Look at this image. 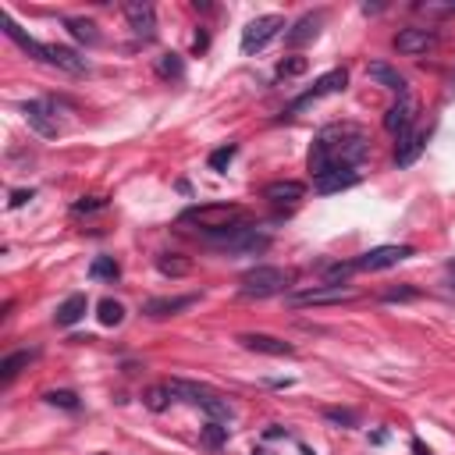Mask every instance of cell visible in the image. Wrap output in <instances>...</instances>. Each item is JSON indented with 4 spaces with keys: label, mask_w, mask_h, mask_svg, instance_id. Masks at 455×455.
<instances>
[{
    "label": "cell",
    "mask_w": 455,
    "mask_h": 455,
    "mask_svg": "<svg viewBox=\"0 0 455 455\" xmlns=\"http://www.w3.org/2000/svg\"><path fill=\"white\" fill-rule=\"evenodd\" d=\"M317 142L324 146V154L331 160V171L335 167H345L352 171L356 164H363L370 157V135L367 129H359V125H349V121H342V125H327Z\"/></svg>",
    "instance_id": "obj_1"
},
{
    "label": "cell",
    "mask_w": 455,
    "mask_h": 455,
    "mask_svg": "<svg viewBox=\"0 0 455 455\" xmlns=\"http://www.w3.org/2000/svg\"><path fill=\"white\" fill-rule=\"evenodd\" d=\"M246 214H242V206H231V203H206V206H192L181 214V224H196L199 231L206 235H231L235 228H242Z\"/></svg>",
    "instance_id": "obj_2"
},
{
    "label": "cell",
    "mask_w": 455,
    "mask_h": 455,
    "mask_svg": "<svg viewBox=\"0 0 455 455\" xmlns=\"http://www.w3.org/2000/svg\"><path fill=\"white\" fill-rule=\"evenodd\" d=\"M292 285V270L285 267H270V263H260L253 270L242 274V295L246 299H270Z\"/></svg>",
    "instance_id": "obj_3"
},
{
    "label": "cell",
    "mask_w": 455,
    "mask_h": 455,
    "mask_svg": "<svg viewBox=\"0 0 455 455\" xmlns=\"http://www.w3.org/2000/svg\"><path fill=\"white\" fill-rule=\"evenodd\" d=\"M214 242H217L221 253H231V256H260V253L270 249V235L260 231V228H249V224H242L231 235H221Z\"/></svg>",
    "instance_id": "obj_4"
},
{
    "label": "cell",
    "mask_w": 455,
    "mask_h": 455,
    "mask_svg": "<svg viewBox=\"0 0 455 455\" xmlns=\"http://www.w3.org/2000/svg\"><path fill=\"white\" fill-rule=\"evenodd\" d=\"M281 28H285V18H281V15H260V18H253L246 28H242V53L263 50L270 40L281 33Z\"/></svg>",
    "instance_id": "obj_5"
},
{
    "label": "cell",
    "mask_w": 455,
    "mask_h": 455,
    "mask_svg": "<svg viewBox=\"0 0 455 455\" xmlns=\"http://www.w3.org/2000/svg\"><path fill=\"white\" fill-rule=\"evenodd\" d=\"M349 299H356V288H349V285H320V288H306V292L288 295V306L302 310V306H327V302H349Z\"/></svg>",
    "instance_id": "obj_6"
},
{
    "label": "cell",
    "mask_w": 455,
    "mask_h": 455,
    "mask_svg": "<svg viewBox=\"0 0 455 455\" xmlns=\"http://www.w3.org/2000/svg\"><path fill=\"white\" fill-rule=\"evenodd\" d=\"M345 85H349V72H345V68L327 72V75L317 78V85L310 89V93H302V97L288 107V114H295V110H302V107H310V104H317V100H324V97H335V93H342Z\"/></svg>",
    "instance_id": "obj_7"
},
{
    "label": "cell",
    "mask_w": 455,
    "mask_h": 455,
    "mask_svg": "<svg viewBox=\"0 0 455 455\" xmlns=\"http://www.w3.org/2000/svg\"><path fill=\"white\" fill-rule=\"evenodd\" d=\"M416 249L413 246H377L370 253H363L356 260V270H384V267H395L402 260H409Z\"/></svg>",
    "instance_id": "obj_8"
},
{
    "label": "cell",
    "mask_w": 455,
    "mask_h": 455,
    "mask_svg": "<svg viewBox=\"0 0 455 455\" xmlns=\"http://www.w3.org/2000/svg\"><path fill=\"white\" fill-rule=\"evenodd\" d=\"M413 121H416V100L406 93V97H399V104H391L388 107V114H384V129L391 132V135H406L409 129H413Z\"/></svg>",
    "instance_id": "obj_9"
},
{
    "label": "cell",
    "mask_w": 455,
    "mask_h": 455,
    "mask_svg": "<svg viewBox=\"0 0 455 455\" xmlns=\"http://www.w3.org/2000/svg\"><path fill=\"white\" fill-rule=\"evenodd\" d=\"M0 22H4V33H8V36H11V40H15V43L28 53V57H33V60H43V65H47V60H50V47H47V43L33 40V36H28V33H25V28H22V25H18L8 11H4V18H0Z\"/></svg>",
    "instance_id": "obj_10"
},
{
    "label": "cell",
    "mask_w": 455,
    "mask_h": 455,
    "mask_svg": "<svg viewBox=\"0 0 455 455\" xmlns=\"http://www.w3.org/2000/svg\"><path fill=\"white\" fill-rule=\"evenodd\" d=\"M22 114H25L28 129H33L36 135H43V139H53V135H57V117H50V104L28 100V104L22 107Z\"/></svg>",
    "instance_id": "obj_11"
},
{
    "label": "cell",
    "mask_w": 455,
    "mask_h": 455,
    "mask_svg": "<svg viewBox=\"0 0 455 455\" xmlns=\"http://www.w3.org/2000/svg\"><path fill=\"white\" fill-rule=\"evenodd\" d=\"M238 345L249 349V352H260V356H295V345L274 338V335H238Z\"/></svg>",
    "instance_id": "obj_12"
},
{
    "label": "cell",
    "mask_w": 455,
    "mask_h": 455,
    "mask_svg": "<svg viewBox=\"0 0 455 455\" xmlns=\"http://www.w3.org/2000/svg\"><path fill=\"white\" fill-rule=\"evenodd\" d=\"M125 15H129V22H132V33H135V36L154 40V28H157V11H154V4L129 0V4H125Z\"/></svg>",
    "instance_id": "obj_13"
},
{
    "label": "cell",
    "mask_w": 455,
    "mask_h": 455,
    "mask_svg": "<svg viewBox=\"0 0 455 455\" xmlns=\"http://www.w3.org/2000/svg\"><path fill=\"white\" fill-rule=\"evenodd\" d=\"M192 302H199V295H164V299L142 302V313L154 317V320H160V317H174V313H181V310H189Z\"/></svg>",
    "instance_id": "obj_14"
},
{
    "label": "cell",
    "mask_w": 455,
    "mask_h": 455,
    "mask_svg": "<svg viewBox=\"0 0 455 455\" xmlns=\"http://www.w3.org/2000/svg\"><path fill=\"white\" fill-rule=\"evenodd\" d=\"M438 43V36L431 33V28H402V33L395 36V50L399 53H427L431 47Z\"/></svg>",
    "instance_id": "obj_15"
},
{
    "label": "cell",
    "mask_w": 455,
    "mask_h": 455,
    "mask_svg": "<svg viewBox=\"0 0 455 455\" xmlns=\"http://www.w3.org/2000/svg\"><path fill=\"white\" fill-rule=\"evenodd\" d=\"M320 25H324V11H313V15H302L288 33H285V43L288 47H302V43H310V40H317V33H320Z\"/></svg>",
    "instance_id": "obj_16"
},
{
    "label": "cell",
    "mask_w": 455,
    "mask_h": 455,
    "mask_svg": "<svg viewBox=\"0 0 455 455\" xmlns=\"http://www.w3.org/2000/svg\"><path fill=\"white\" fill-rule=\"evenodd\" d=\"M85 310H89V299H85L82 292H75V295H68V299L57 306L53 324H57V327H72V324H78V320L85 317Z\"/></svg>",
    "instance_id": "obj_17"
},
{
    "label": "cell",
    "mask_w": 455,
    "mask_h": 455,
    "mask_svg": "<svg viewBox=\"0 0 455 455\" xmlns=\"http://www.w3.org/2000/svg\"><path fill=\"white\" fill-rule=\"evenodd\" d=\"M47 47H50V60H47V65H57L60 72H72V75L89 72V60L78 57L72 47H57V43H47Z\"/></svg>",
    "instance_id": "obj_18"
},
{
    "label": "cell",
    "mask_w": 455,
    "mask_h": 455,
    "mask_svg": "<svg viewBox=\"0 0 455 455\" xmlns=\"http://www.w3.org/2000/svg\"><path fill=\"white\" fill-rule=\"evenodd\" d=\"M367 78L377 82V85H384V89H395L399 97H406V78L391 65H384V60H370V65H367Z\"/></svg>",
    "instance_id": "obj_19"
},
{
    "label": "cell",
    "mask_w": 455,
    "mask_h": 455,
    "mask_svg": "<svg viewBox=\"0 0 455 455\" xmlns=\"http://www.w3.org/2000/svg\"><path fill=\"white\" fill-rule=\"evenodd\" d=\"M359 181V174L356 171H345V167H335V171H327V174H320V178H313V189L317 192H342V189H349V185H356Z\"/></svg>",
    "instance_id": "obj_20"
},
{
    "label": "cell",
    "mask_w": 455,
    "mask_h": 455,
    "mask_svg": "<svg viewBox=\"0 0 455 455\" xmlns=\"http://www.w3.org/2000/svg\"><path fill=\"white\" fill-rule=\"evenodd\" d=\"M423 142H427V132H406L402 139H399V149H395V164L399 167H409L420 154H423Z\"/></svg>",
    "instance_id": "obj_21"
},
{
    "label": "cell",
    "mask_w": 455,
    "mask_h": 455,
    "mask_svg": "<svg viewBox=\"0 0 455 455\" xmlns=\"http://www.w3.org/2000/svg\"><path fill=\"white\" fill-rule=\"evenodd\" d=\"M263 196H267L270 203H295V199L306 196V185H302V181H292V178H285V181H270V185L263 189Z\"/></svg>",
    "instance_id": "obj_22"
},
{
    "label": "cell",
    "mask_w": 455,
    "mask_h": 455,
    "mask_svg": "<svg viewBox=\"0 0 455 455\" xmlns=\"http://www.w3.org/2000/svg\"><path fill=\"white\" fill-rule=\"evenodd\" d=\"M36 356H40V349H22V352H11L4 363H0V381H4V384H8V381H15V377H18V374L28 367V363L36 359Z\"/></svg>",
    "instance_id": "obj_23"
},
{
    "label": "cell",
    "mask_w": 455,
    "mask_h": 455,
    "mask_svg": "<svg viewBox=\"0 0 455 455\" xmlns=\"http://www.w3.org/2000/svg\"><path fill=\"white\" fill-rule=\"evenodd\" d=\"M65 28H68L78 43H85V47H100V43H104L100 28L89 22V18H65Z\"/></svg>",
    "instance_id": "obj_24"
},
{
    "label": "cell",
    "mask_w": 455,
    "mask_h": 455,
    "mask_svg": "<svg viewBox=\"0 0 455 455\" xmlns=\"http://www.w3.org/2000/svg\"><path fill=\"white\" fill-rule=\"evenodd\" d=\"M199 409H203L210 420H217V423H228V420H231V402H228V399H221L217 391H210V395L199 402Z\"/></svg>",
    "instance_id": "obj_25"
},
{
    "label": "cell",
    "mask_w": 455,
    "mask_h": 455,
    "mask_svg": "<svg viewBox=\"0 0 455 455\" xmlns=\"http://www.w3.org/2000/svg\"><path fill=\"white\" fill-rule=\"evenodd\" d=\"M157 267H160V274H167V278H185L189 270H192V260L178 256V253H164L157 260Z\"/></svg>",
    "instance_id": "obj_26"
},
{
    "label": "cell",
    "mask_w": 455,
    "mask_h": 455,
    "mask_svg": "<svg viewBox=\"0 0 455 455\" xmlns=\"http://www.w3.org/2000/svg\"><path fill=\"white\" fill-rule=\"evenodd\" d=\"M89 278H97V281H117L121 278V267L114 256H97L93 263H89Z\"/></svg>",
    "instance_id": "obj_27"
},
{
    "label": "cell",
    "mask_w": 455,
    "mask_h": 455,
    "mask_svg": "<svg viewBox=\"0 0 455 455\" xmlns=\"http://www.w3.org/2000/svg\"><path fill=\"white\" fill-rule=\"evenodd\" d=\"M97 317H100V324H104V327H117L121 320H125V306H121L117 299H100Z\"/></svg>",
    "instance_id": "obj_28"
},
{
    "label": "cell",
    "mask_w": 455,
    "mask_h": 455,
    "mask_svg": "<svg viewBox=\"0 0 455 455\" xmlns=\"http://www.w3.org/2000/svg\"><path fill=\"white\" fill-rule=\"evenodd\" d=\"M157 75L160 78H181V75H185V60H181V53H164L157 60Z\"/></svg>",
    "instance_id": "obj_29"
},
{
    "label": "cell",
    "mask_w": 455,
    "mask_h": 455,
    "mask_svg": "<svg viewBox=\"0 0 455 455\" xmlns=\"http://www.w3.org/2000/svg\"><path fill=\"white\" fill-rule=\"evenodd\" d=\"M235 154H238V146H235V142H224L221 149H214V154H210V171L224 174V171H228V164L235 160Z\"/></svg>",
    "instance_id": "obj_30"
},
{
    "label": "cell",
    "mask_w": 455,
    "mask_h": 455,
    "mask_svg": "<svg viewBox=\"0 0 455 455\" xmlns=\"http://www.w3.org/2000/svg\"><path fill=\"white\" fill-rule=\"evenodd\" d=\"M167 399H171V391H167V384H160V388H149L146 395H142V402H146V409H154V413H164L167 409Z\"/></svg>",
    "instance_id": "obj_31"
},
{
    "label": "cell",
    "mask_w": 455,
    "mask_h": 455,
    "mask_svg": "<svg viewBox=\"0 0 455 455\" xmlns=\"http://www.w3.org/2000/svg\"><path fill=\"white\" fill-rule=\"evenodd\" d=\"M224 441H228V427H224V423H217V420H210L206 427H203V445L221 448Z\"/></svg>",
    "instance_id": "obj_32"
},
{
    "label": "cell",
    "mask_w": 455,
    "mask_h": 455,
    "mask_svg": "<svg viewBox=\"0 0 455 455\" xmlns=\"http://www.w3.org/2000/svg\"><path fill=\"white\" fill-rule=\"evenodd\" d=\"M50 406H60V409H78V395H75V391H68V388H60V391H47V395H43Z\"/></svg>",
    "instance_id": "obj_33"
},
{
    "label": "cell",
    "mask_w": 455,
    "mask_h": 455,
    "mask_svg": "<svg viewBox=\"0 0 455 455\" xmlns=\"http://www.w3.org/2000/svg\"><path fill=\"white\" fill-rule=\"evenodd\" d=\"M306 68H310L306 57H285L281 65H278V75H281V78H295V75H302Z\"/></svg>",
    "instance_id": "obj_34"
},
{
    "label": "cell",
    "mask_w": 455,
    "mask_h": 455,
    "mask_svg": "<svg viewBox=\"0 0 455 455\" xmlns=\"http://www.w3.org/2000/svg\"><path fill=\"white\" fill-rule=\"evenodd\" d=\"M324 416H327L331 423H338V427H356V423H359V416H356L352 409H338V406H327Z\"/></svg>",
    "instance_id": "obj_35"
},
{
    "label": "cell",
    "mask_w": 455,
    "mask_h": 455,
    "mask_svg": "<svg viewBox=\"0 0 455 455\" xmlns=\"http://www.w3.org/2000/svg\"><path fill=\"white\" fill-rule=\"evenodd\" d=\"M416 11H423V15H452L455 11V0H420Z\"/></svg>",
    "instance_id": "obj_36"
},
{
    "label": "cell",
    "mask_w": 455,
    "mask_h": 455,
    "mask_svg": "<svg viewBox=\"0 0 455 455\" xmlns=\"http://www.w3.org/2000/svg\"><path fill=\"white\" fill-rule=\"evenodd\" d=\"M356 270V263H331L324 274H327V285H338V281H345L349 274Z\"/></svg>",
    "instance_id": "obj_37"
},
{
    "label": "cell",
    "mask_w": 455,
    "mask_h": 455,
    "mask_svg": "<svg viewBox=\"0 0 455 455\" xmlns=\"http://www.w3.org/2000/svg\"><path fill=\"white\" fill-rule=\"evenodd\" d=\"M381 299H384V302H399V299H416V288H409V285H406V288H388V292H384Z\"/></svg>",
    "instance_id": "obj_38"
},
{
    "label": "cell",
    "mask_w": 455,
    "mask_h": 455,
    "mask_svg": "<svg viewBox=\"0 0 455 455\" xmlns=\"http://www.w3.org/2000/svg\"><path fill=\"white\" fill-rule=\"evenodd\" d=\"M100 206H107V199L89 196V199H78V203H75V214H85V210H100Z\"/></svg>",
    "instance_id": "obj_39"
},
{
    "label": "cell",
    "mask_w": 455,
    "mask_h": 455,
    "mask_svg": "<svg viewBox=\"0 0 455 455\" xmlns=\"http://www.w3.org/2000/svg\"><path fill=\"white\" fill-rule=\"evenodd\" d=\"M28 199H33V189H15V192H11V210L25 206Z\"/></svg>",
    "instance_id": "obj_40"
},
{
    "label": "cell",
    "mask_w": 455,
    "mask_h": 455,
    "mask_svg": "<svg viewBox=\"0 0 455 455\" xmlns=\"http://www.w3.org/2000/svg\"><path fill=\"white\" fill-rule=\"evenodd\" d=\"M413 455H434V452H431L427 445H423L420 438H413Z\"/></svg>",
    "instance_id": "obj_41"
},
{
    "label": "cell",
    "mask_w": 455,
    "mask_h": 455,
    "mask_svg": "<svg viewBox=\"0 0 455 455\" xmlns=\"http://www.w3.org/2000/svg\"><path fill=\"white\" fill-rule=\"evenodd\" d=\"M448 274L455 278V260H448Z\"/></svg>",
    "instance_id": "obj_42"
},
{
    "label": "cell",
    "mask_w": 455,
    "mask_h": 455,
    "mask_svg": "<svg viewBox=\"0 0 455 455\" xmlns=\"http://www.w3.org/2000/svg\"><path fill=\"white\" fill-rule=\"evenodd\" d=\"M302 455H317V452H313V448H306V445H302Z\"/></svg>",
    "instance_id": "obj_43"
}]
</instances>
